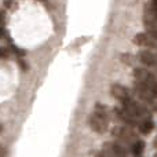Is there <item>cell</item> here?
I'll return each mask as SVG.
<instances>
[{
  "label": "cell",
  "mask_w": 157,
  "mask_h": 157,
  "mask_svg": "<svg viewBox=\"0 0 157 157\" xmlns=\"http://www.w3.org/2000/svg\"><path fill=\"white\" fill-rule=\"evenodd\" d=\"M153 146L157 149V135H156V138H155V141H153Z\"/></svg>",
  "instance_id": "20"
},
{
  "label": "cell",
  "mask_w": 157,
  "mask_h": 157,
  "mask_svg": "<svg viewBox=\"0 0 157 157\" xmlns=\"http://www.w3.org/2000/svg\"><path fill=\"white\" fill-rule=\"evenodd\" d=\"M134 94H135L136 98H139L142 101V103H145L147 106H152V108H157V102H156L157 98L153 95V92L149 88H146V87L142 86L138 81L134 83Z\"/></svg>",
  "instance_id": "6"
},
{
  "label": "cell",
  "mask_w": 157,
  "mask_h": 157,
  "mask_svg": "<svg viewBox=\"0 0 157 157\" xmlns=\"http://www.w3.org/2000/svg\"><path fill=\"white\" fill-rule=\"evenodd\" d=\"M11 3H13V0H4V7L6 8H10L11 7Z\"/></svg>",
  "instance_id": "18"
},
{
  "label": "cell",
  "mask_w": 157,
  "mask_h": 157,
  "mask_svg": "<svg viewBox=\"0 0 157 157\" xmlns=\"http://www.w3.org/2000/svg\"><path fill=\"white\" fill-rule=\"evenodd\" d=\"M144 25H145V29H146V33H149L153 39L157 40V19L155 17L149 15V14H145Z\"/></svg>",
  "instance_id": "11"
},
{
  "label": "cell",
  "mask_w": 157,
  "mask_h": 157,
  "mask_svg": "<svg viewBox=\"0 0 157 157\" xmlns=\"http://www.w3.org/2000/svg\"><path fill=\"white\" fill-rule=\"evenodd\" d=\"M113 113H114V117H116L119 121H121L124 125H127V127H138L139 123H141L138 119H135L127 109L123 108L121 105L114 106Z\"/></svg>",
  "instance_id": "7"
},
{
  "label": "cell",
  "mask_w": 157,
  "mask_h": 157,
  "mask_svg": "<svg viewBox=\"0 0 157 157\" xmlns=\"http://www.w3.org/2000/svg\"><path fill=\"white\" fill-rule=\"evenodd\" d=\"M18 65H19V66H21V68H22V69H24V71H26V69H28V66H26V65H25V61H22V59H21V58H18Z\"/></svg>",
  "instance_id": "17"
},
{
  "label": "cell",
  "mask_w": 157,
  "mask_h": 157,
  "mask_svg": "<svg viewBox=\"0 0 157 157\" xmlns=\"http://www.w3.org/2000/svg\"><path fill=\"white\" fill-rule=\"evenodd\" d=\"M88 124L91 127V130L97 134H105L108 131L109 127V112L108 108L102 103H97L92 110V113L90 114Z\"/></svg>",
  "instance_id": "1"
},
{
  "label": "cell",
  "mask_w": 157,
  "mask_h": 157,
  "mask_svg": "<svg viewBox=\"0 0 157 157\" xmlns=\"http://www.w3.org/2000/svg\"><path fill=\"white\" fill-rule=\"evenodd\" d=\"M112 136L119 144L121 142V144L131 145V146L139 139L135 131L131 127H127V125H116V127H113L112 128Z\"/></svg>",
  "instance_id": "3"
},
{
  "label": "cell",
  "mask_w": 157,
  "mask_h": 157,
  "mask_svg": "<svg viewBox=\"0 0 157 157\" xmlns=\"http://www.w3.org/2000/svg\"><path fill=\"white\" fill-rule=\"evenodd\" d=\"M8 57V50L0 47V58H7Z\"/></svg>",
  "instance_id": "15"
},
{
  "label": "cell",
  "mask_w": 157,
  "mask_h": 157,
  "mask_svg": "<svg viewBox=\"0 0 157 157\" xmlns=\"http://www.w3.org/2000/svg\"><path fill=\"white\" fill-rule=\"evenodd\" d=\"M95 157H127V150L119 142H106L102 150L95 153Z\"/></svg>",
  "instance_id": "5"
},
{
  "label": "cell",
  "mask_w": 157,
  "mask_h": 157,
  "mask_svg": "<svg viewBox=\"0 0 157 157\" xmlns=\"http://www.w3.org/2000/svg\"><path fill=\"white\" fill-rule=\"evenodd\" d=\"M6 22V13L4 11H0V26H3Z\"/></svg>",
  "instance_id": "16"
},
{
  "label": "cell",
  "mask_w": 157,
  "mask_h": 157,
  "mask_svg": "<svg viewBox=\"0 0 157 157\" xmlns=\"http://www.w3.org/2000/svg\"><path fill=\"white\" fill-rule=\"evenodd\" d=\"M136 58L139 59V62L144 63L147 68H155V66H157V54H155L150 50H141L138 52V57Z\"/></svg>",
  "instance_id": "10"
},
{
  "label": "cell",
  "mask_w": 157,
  "mask_h": 157,
  "mask_svg": "<svg viewBox=\"0 0 157 157\" xmlns=\"http://www.w3.org/2000/svg\"><path fill=\"white\" fill-rule=\"evenodd\" d=\"M138 128H139V132H141V134H144V135H147V134H150L153 130H155V123H153L152 119L142 120V121L139 123Z\"/></svg>",
  "instance_id": "12"
},
{
  "label": "cell",
  "mask_w": 157,
  "mask_h": 157,
  "mask_svg": "<svg viewBox=\"0 0 157 157\" xmlns=\"http://www.w3.org/2000/svg\"><path fill=\"white\" fill-rule=\"evenodd\" d=\"M121 106L124 109H127V110L130 112L135 119H138L139 121L152 119V110H150V108H147V106L142 102H138V101H135V99H130L128 102L123 103Z\"/></svg>",
  "instance_id": "4"
},
{
  "label": "cell",
  "mask_w": 157,
  "mask_h": 157,
  "mask_svg": "<svg viewBox=\"0 0 157 157\" xmlns=\"http://www.w3.org/2000/svg\"><path fill=\"white\" fill-rule=\"evenodd\" d=\"M120 59H121V62L127 66H132L134 63H135V57H134L132 54H128V52L120 55Z\"/></svg>",
  "instance_id": "14"
},
{
  "label": "cell",
  "mask_w": 157,
  "mask_h": 157,
  "mask_svg": "<svg viewBox=\"0 0 157 157\" xmlns=\"http://www.w3.org/2000/svg\"><path fill=\"white\" fill-rule=\"evenodd\" d=\"M134 43H135L136 46L146 47V48H156L157 47V40L153 39L152 36L146 32L136 33V35L134 36Z\"/></svg>",
  "instance_id": "9"
},
{
  "label": "cell",
  "mask_w": 157,
  "mask_h": 157,
  "mask_svg": "<svg viewBox=\"0 0 157 157\" xmlns=\"http://www.w3.org/2000/svg\"><path fill=\"white\" fill-rule=\"evenodd\" d=\"M152 3H153V4H155L156 7H157V0H152Z\"/></svg>",
  "instance_id": "21"
},
{
  "label": "cell",
  "mask_w": 157,
  "mask_h": 157,
  "mask_svg": "<svg viewBox=\"0 0 157 157\" xmlns=\"http://www.w3.org/2000/svg\"><path fill=\"white\" fill-rule=\"evenodd\" d=\"M134 77H135V81L149 88L153 92V95L157 98V77L152 72L145 68H135L134 69Z\"/></svg>",
  "instance_id": "2"
},
{
  "label": "cell",
  "mask_w": 157,
  "mask_h": 157,
  "mask_svg": "<svg viewBox=\"0 0 157 157\" xmlns=\"http://www.w3.org/2000/svg\"><path fill=\"white\" fill-rule=\"evenodd\" d=\"M41 2H47V0H41Z\"/></svg>",
  "instance_id": "22"
},
{
  "label": "cell",
  "mask_w": 157,
  "mask_h": 157,
  "mask_svg": "<svg viewBox=\"0 0 157 157\" xmlns=\"http://www.w3.org/2000/svg\"><path fill=\"white\" fill-rule=\"evenodd\" d=\"M110 95L114 98V99H117L120 103H125L128 102L130 99H132V97H131V91L127 88V87H124L123 84H119V83H114L112 84L110 87Z\"/></svg>",
  "instance_id": "8"
},
{
  "label": "cell",
  "mask_w": 157,
  "mask_h": 157,
  "mask_svg": "<svg viewBox=\"0 0 157 157\" xmlns=\"http://www.w3.org/2000/svg\"><path fill=\"white\" fill-rule=\"evenodd\" d=\"M4 35H6V29L3 26H0V39L4 37Z\"/></svg>",
  "instance_id": "19"
},
{
  "label": "cell",
  "mask_w": 157,
  "mask_h": 157,
  "mask_svg": "<svg viewBox=\"0 0 157 157\" xmlns=\"http://www.w3.org/2000/svg\"><path fill=\"white\" fill-rule=\"evenodd\" d=\"M131 150H132V155L134 156H141L145 150V142L142 139H138L135 144L131 146Z\"/></svg>",
  "instance_id": "13"
}]
</instances>
